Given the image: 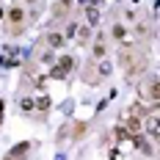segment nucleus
<instances>
[{
	"label": "nucleus",
	"mask_w": 160,
	"mask_h": 160,
	"mask_svg": "<svg viewBox=\"0 0 160 160\" xmlns=\"http://www.w3.org/2000/svg\"><path fill=\"white\" fill-rule=\"evenodd\" d=\"M75 33H78V22H72V25H69V28H66V36H69V39H72V36H75Z\"/></svg>",
	"instance_id": "17"
},
{
	"label": "nucleus",
	"mask_w": 160,
	"mask_h": 160,
	"mask_svg": "<svg viewBox=\"0 0 160 160\" xmlns=\"http://www.w3.org/2000/svg\"><path fill=\"white\" fill-rule=\"evenodd\" d=\"M122 66L127 69L130 75H135V72L141 69V55H138V52H135L132 47H127L124 52H122Z\"/></svg>",
	"instance_id": "1"
},
{
	"label": "nucleus",
	"mask_w": 160,
	"mask_h": 160,
	"mask_svg": "<svg viewBox=\"0 0 160 160\" xmlns=\"http://www.w3.org/2000/svg\"><path fill=\"white\" fill-rule=\"evenodd\" d=\"M149 99H155V102H158V97H160V86H158V80H152V86H149Z\"/></svg>",
	"instance_id": "9"
},
{
	"label": "nucleus",
	"mask_w": 160,
	"mask_h": 160,
	"mask_svg": "<svg viewBox=\"0 0 160 160\" xmlns=\"http://www.w3.org/2000/svg\"><path fill=\"white\" fill-rule=\"evenodd\" d=\"M0 122H3V113H0Z\"/></svg>",
	"instance_id": "20"
},
{
	"label": "nucleus",
	"mask_w": 160,
	"mask_h": 160,
	"mask_svg": "<svg viewBox=\"0 0 160 160\" xmlns=\"http://www.w3.org/2000/svg\"><path fill=\"white\" fill-rule=\"evenodd\" d=\"M113 36H116V39H124V28H122V25H116V28H113Z\"/></svg>",
	"instance_id": "18"
},
{
	"label": "nucleus",
	"mask_w": 160,
	"mask_h": 160,
	"mask_svg": "<svg viewBox=\"0 0 160 160\" xmlns=\"http://www.w3.org/2000/svg\"><path fill=\"white\" fill-rule=\"evenodd\" d=\"M47 42H50V47H61V44H64V36H61V33H50Z\"/></svg>",
	"instance_id": "7"
},
{
	"label": "nucleus",
	"mask_w": 160,
	"mask_h": 160,
	"mask_svg": "<svg viewBox=\"0 0 160 160\" xmlns=\"http://www.w3.org/2000/svg\"><path fill=\"white\" fill-rule=\"evenodd\" d=\"M113 135H116V141H127V138H130V132L124 127H116V130H113Z\"/></svg>",
	"instance_id": "12"
},
{
	"label": "nucleus",
	"mask_w": 160,
	"mask_h": 160,
	"mask_svg": "<svg viewBox=\"0 0 160 160\" xmlns=\"http://www.w3.org/2000/svg\"><path fill=\"white\" fill-rule=\"evenodd\" d=\"M86 17H88V22H91V25L99 22V11H97L94 6H86Z\"/></svg>",
	"instance_id": "6"
},
{
	"label": "nucleus",
	"mask_w": 160,
	"mask_h": 160,
	"mask_svg": "<svg viewBox=\"0 0 160 160\" xmlns=\"http://www.w3.org/2000/svg\"><path fill=\"white\" fill-rule=\"evenodd\" d=\"M58 66H61L64 72H69V69H75V58H69V55H64V58L58 61Z\"/></svg>",
	"instance_id": "8"
},
{
	"label": "nucleus",
	"mask_w": 160,
	"mask_h": 160,
	"mask_svg": "<svg viewBox=\"0 0 160 160\" xmlns=\"http://www.w3.org/2000/svg\"><path fill=\"white\" fill-rule=\"evenodd\" d=\"M130 116H132V119H138V122H144V119L149 116V113H146V108L141 105V102H135V105L130 108Z\"/></svg>",
	"instance_id": "4"
},
{
	"label": "nucleus",
	"mask_w": 160,
	"mask_h": 160,
	"mask_svg": "<svg viewBox=\"0 0 160 160\" xmlns=\"http://www.w3.org/2000/svg\"><path fill=\"white\" fill-rule=\"evenodd\" d=\"M31 152V141H22V144H17L11 152H8V158H14V160H19L22 155H28Z\"/></svg>",
	"instance_id": "3"
},
{
	"label": "nucleus",
	"mask_w": 160,
	"mask_h": 160,
	"mask_svg": "<svg viewBox=\"0 0 160 160\" xmlns=\"http://www.w3.org/2000/svg\"><path fill=\"white\" fill-rule=\"evenodd\" d=\"M146 130H149V138H152V141L160 135V130H158V111H152L149 116H146Z\"/></svg>",
	"instance_id": "2"
},
{
	"label": "nucleus",
	"mask_w": 160,
	"mask_h": 160,
	"mask_svg": "<svg viewBox=\"0 0 160 160\" xmlns=\"http://www.w3.org/2000/svg\"><path fill=\"white\" fill-rule=\"evenodd\" d=\"M94 58H105V47H102V44L94 47Z\"/></svg>",
	"instance_id": "16"
},
{
	"label": "nucleus",
	"mask_w": 160,
	"mask_h": 160,
	"mask_svg": "<svg viewBox=\"0 0 160 160\" xmlns=\"http://www.w3.org/2000/svg\"><path fill=\"white\" fill-rule=\"evenodd\" d=\"M88 28H78V42H88Z\"/></svg>",
	"instance_id": "14"
},
{
	"label": "nucleus",
	"mask_w": 160,
	"mask_h": 160,
	"mask_svg": "<svg viewBox=\"0 0 160 160\" xmlns=\"http://www.w3.org/2000/svg\"><path fill=\"white\" fill-rule=\"evenodd\" d=\"M33 105H36L39 111H47V108H50V97H39V99H36Z\"/></svg>",
	"instance_id": "11"
},
{
	"label": "nucleus",
	"mask_w": 160,
	"mask_h": 160,
	"mask_svg": "<svg viewBox=\"0 0 160 160\" xmlns=\"http://www.w3.org/2000/svg\"><path fill=\"white\" fill-rule=\"evenodd\" d=\"M36 105H33V99H22V111H33Z\"/></svg>",
	"instance_id": "19"
},
{
	"label": "nucleus",
	"mask_w": 160,
	"mask_h": 160,
	"mask_svg": "<svg viewBox=\"0 0 160 160\" xmlns=\"http://www.w3.org/2000/svg\"><path fill=\"white\" fill-rule=\"evenodd\" d=\"M8 19H11L14 25H19V22H22V8H11V11H8Z\"/></svg>",
	"instance_id": "10"
},
{
	"label": "nucleus",
	"mask_w": 160,
	"mask_h": 160,
	"mask_svg": "<svg viewBox=\"0 0 160 160\" xmlns=\"http://www.w3.org/2000/svg\"><path fill=\"white\" fill-rule=\"evenodd\" d=\"M111 72H113V66L108 64V61H102V64H99V75H102V78H108Z\"/></svg>",
	"instance_id": "13"
},
{
	"label": "nucleus",
	"mask_w": 160,
	"mask_h": 160,
	"mask_svg": "<svg viewBox=\"0 0 160 160\" xmlns=\"http://www.w3.org/2000/svg\"><path fill=\"white\" fill-rule=\"evenodd\" d=\"M50 75H52V78H58V80H64V78H66V72L61 69V66H52V72H50Z\"/></svg>",
	"instance_id": "15"
},
{
	"label": "nucleus",
	"mask_w": 160,
	"mask_h": 160,
	"mask_svg": "<svg viewBox=\"0 0 160 160\" xmlns=\"http://www.w3.org/2000/svg\"><path fill=\"white\" fill-rule=\"evenodd\" d=\"M6 160H14V158H6Z\"/></svg>",
	"instance_id": "21"
},
{
	"label": "nucleus",
	"mask_w": 160,
	"mask_h": 160,
	"mask_svg": "<svg viewBox=\"0 0 160 160\" xmlns=\"http://www.w3.org/2000/svg\"><path fill=\"white\" fill-rule=\"evenodd\" d=\"M130 132V135H138V132H141V122H138V119H132V116H130L127 119V127H124Z\"/></svg>",
	"instance_id": "5"
}]
</instances>
